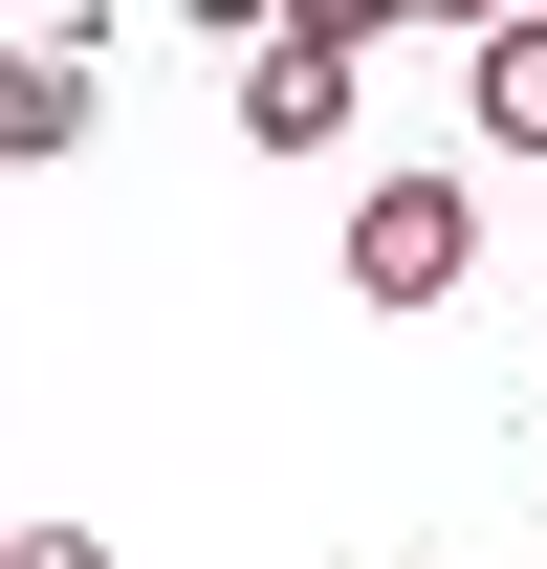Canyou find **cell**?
<instances>
[{
  "label": "cell",
  "instance_id": "obj_4",
  "mask_svg": "<svg viewBox=\"0 0 547 569\" xmlns=\"http://www.w3.org/2000/svg\"><path fill=\"white\" fill-rule=\"evenodd\" d=\"M460 132L481 153H547V22H481L460 44Z\"/></svg>",
  "mask_w": 547,
  "mask_h": 569
},
{
  "label": "cell",
  "instance_id": "obj_5",
  "mask_svg": "<svg viewBox=\"0 0 547 569\" xmlns=\"http://www.w3.org/2000/svg\"><path fill=\"white\" fill-rule=\"evenodd\" d=\"M0 569H110V526H0Z\"/></svg>",
  "mask_w": 547,
  "mask_h": 569
},
{
  "label": "cell",
  "instance_id": "obj_2",
  "mask_svg": "<svg viewBox=\"0 0 547 569\" xmlns=\"http://www.w3.org/2000/svg\"><path fill=\"white\" fill-rule=\"evenodd\" d=\"M481 284V198L460 176H372L350 198V307H460Z\"/></svg>",
  "mask_w": 547,
  "mask_h": 569
},
{
  "label": "cell",
  "instance_id": "obj_1",
  "mask_svg": "<svg viewBox=\"0 0 547 569\" xmlns=\"http://www.w3.org/2000/svg\"><path fill=\"white\" fill-rule=\"evenodd\" d=\"M372 44H395V0H285V22H241V153H329Z\"/></svg>",
  "mask_w": 547,
  "mask_h": 569
},
{
  "label": "cell",
  "instance_id": "obj_3",
  "mask_svg": "<svg viewBox=\"0 0 547 569\" xmlns=\"http://www.w3.org/2000/svg\"><path fill=\"white\" fill-rule=\"evenodd\" d=\"M88 153V44H0V176H67Z\"/></svg>",
  "mask_w": 547,
  "mask_h": 569
}]
</instances>
